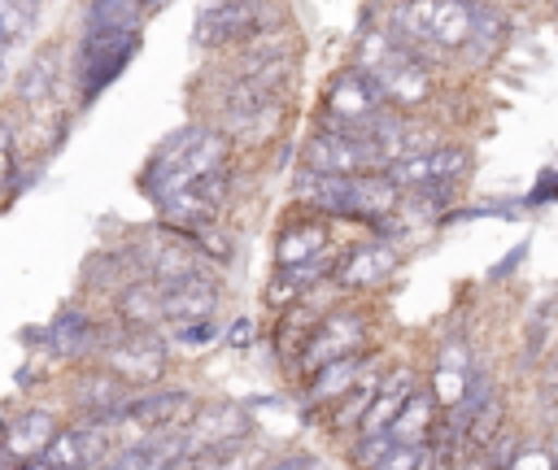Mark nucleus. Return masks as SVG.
Wrapping results in <instances>:
<instances>
[{
  "label": "nucleus",
  "mask_w": 558,
  "mask_h": 470,
  "mask_svg": "<svg viewBox=\"0 0 558 470\" xmlns=\"http://www.w3.org/2000/svg\"><path fill=\"white\" fill-rule=\"evenodd\" d=\"M218 165H227V135L214 131V126H183V131H174V135L157 148V157L148 161L140 187H144L153 200H161L166 191H174V187H183L187 178H196V174H205V170H218Z\"/></svg>",
  "instance_id": "nucleus-1"
},
{
  "label": "nucleus",
  "mask_w": 558,
  "mask_h": 470,
  "mask_svg": "<svg viewBox=\"0 0 558 470\" xmlns=\"http://www.w3.org/2000/svg\"><path fill=\"white\" fill-rule=\"evenodd\" d=\"M371 44L375 48L362 57V70L375 78L384 100L392 109H418L432 96V65L405 44H392V39H379V35Z\"/></svg>",
  "instance_id": "nucleus-2"
},
{
  "label": "nucleus",
  "mask_w": 558,
  "mask_h": 470,
  "mask_svg": "<svg viewBox=\"0 0 558 470\" xmlns=\"http://www.w3.org/2000/svg\"><path fill=\"white\" fill-rule=\"evenodd\" d=\"M301 165L314 170V174H366V170H384L388 157L375 139L366 135H353V131H336V126H323L305 139L301 148Z\"/></svg>",
  "instance_id": "nucleus-3"
},
{
  "label": "nucleus",
  "mask_w": 558,
  "mask_h": 470,
  "mask_svg": "<svg viewBox=\"0 0 558 470\" xmlns=\"http://www.w3.org/2000/svg\"><path fill=\"white\" fill-rule=\"evenodd\" d=\"M140 48V35L135 26H118V30H92L83 44H78V57H74V74H78V91L83 100H96L135 57Z\"/></svg>",
  "instance_id": "nucleus-4"
},
{
  "label": "nucleus",
  "mask_w": 558,
  "mask_h": 470,
  "mask_svg": "<svg viewBox=\"0 0 558 470\" xmlns=\"http://www.w3.org/2000/svg\"><path fill=\"white\" fill-rule=\"evenodd\" d=\"M384 109H392V104L384 100V91L375 87V78H371L362 65H353V70H344V74H336V78H331L327 100H323V113H327V118H323V126L366 135V131H371V122H375Z\"/></svg>",
  "instance_id": "nucleus-5"
},
{
  "label": "nucleus",
  "mask_w": 558,
  "mask_h": 470,
  "mask_svg": "<svg viewBox=\"0 0 558 470\" xmlns=\"http://www.w3.org/2000/svg\"><path fill=\"white\" fill-rule=\"evenodd\" d=\"M471 170V148L462 144H432L423 152H401L384 165V174L401 187V191H418V187H458V178Z\"/></svg>",
  "instance_id": "nucleus-6"
},
{
  "label": "nucleus",
  "mask_w": 558,
  "mask_h": 470,
  "mask_svg": "<svg viewBox=\"0 0 558 470\" xmlns=\"http://www.w3.org/2000/svg\"><path fill=\"white\" fill-rule=\"evenodd\" d=\"M227 196H231V165H218V170H205V174L187 178L183 187L166 191L157 200V209L170 226H214Z\"/></svg>",
  "instance_id": "nucleus-7"
},
{
  "label": "nucleus",
  "mask_w": 558,
  "mask_h": 470,
  "mask_svg": "<svg viewBox=\"0 0 558 470\" xmlns=\"http://www.w3.org/2000/svg\"><path fill=\"white\" fill-rule=\"evenodd\" d=\"M100 361H105V370H113L131 387H144V383H157L166 374V344L153 335V326H131L126 335L105 339Z\"/></svg>",
  "instance_id": "nucleus-8"
},
{
  "label": "nucleus",
  "mask_w": 558,
  "mask_h": 470,
  "mask_svg": "<svg viewBox=\"0 0 558 470\" xmlns=\"http://www.w3.org/2000/svg\"><path fill=\"white\" fill-rule=\"evenodd\" d=\"M266 4L262 0H222V4H209L201 17H196V39L209 44V48H222V44H248L257 30H266Z\"/></svg>",
  "instance_id": "nucleus-9"
},
{
  "label": "nucleus",
  "mask_w": 558,
  "mask_h": 470,
  "mask_svg": "<svg viewBox=\"0 0 558 470\" xmlns=\"http://www.w3.org/2000/svg\"><path fill=\"white\" fill-rule=\"evenodd\" d=\"M362 344H366V322H362V313H327L314 331H310V339H305V348H301V366L314 374L318 366H327V361H336V357H349V352H362Z\"/></svg>",
  "instance_id": "nucleus-10"
},
{
  "label": "nucleus",
  "mask_w": 558,
  "mask_h": 470,
  "mask_svg": "<svg viewBox=\"0 0 558 470\" xmlns=\"http://www.w3.org/2000/svg\"><path fill=\"white\" fill-rule=\"evenodd\" d=\"M187 413H192V392H183V387H166V392H135V396L118 409L113 426H126V431L148 435V431H161V426L183 422Z\"/></svg>",
  "instance_id": "nucleus-11"
},
{
  "label": "nucleus",
  "mask_w": 558,
  "mask_h": 470,
  "mask_svg": "<svg viewBox=\"0 0 558 470\" xmlns=\"http://www.w3.org/2000/svg\"><path fill=\"white\" fill-rule=\"evenodd\" d=\"M144 257H135V265L148 274V279H157V283H174V279H187V274H201L205 270V252H201V244L192 239V235H183L179 226H174V235H157L148 248H140Z\"/></svg>",
  "instance_id": "nucleus-12"
},
{
  "label": "nucleus",
  "mask_w": 558,
  "mask_h": 470,
  "mask_svg": "<svg viewBox=\"0 0 558 470\" xmlns=\"http://www.w3.org/2000/svg\"><path fill=\"white\" fill-rule=\"evenodd\" d=\"M105 448H109V431H105V422H92V426L57 431L48 440V448L39 453V461L48 470H96Z\"/></svg>",
  "instance_id": "nucleus-13"
},
{
  "label": "nucleus",
  "mask_w": 558,
  "mask_h": 470,
  "mask_svg": "<svg viewBox=\"0 0 558 470\" xmlns=\"http://www.w3.org/2000/svg\"><path fill=\"white\" fill-rule=\"evenodd\" d=\"M218 309V283L214 274H187V279H174V283H161V322H201V318H214Z\"/></svg>",
  "instance_id": "nucleus-14"
},
{
  "label": "nucleus",
  "mask_w": 558,
  "mask_h": 470,
  "mask_svg": "<svg viewBox=\"0 0 558 470\" xmlns=\"http://www.w3.org/2000/svg\"><path fill=\"white\" fill-rule=\"evenodd\" d=\"M397 248L392 244H384V239H375V244H357V248H349L340 261H336V270H331V279L340 283V287H375V283H384L392 270H397Z\"/></svg>",
  "instance_id": "nucleus-15"
},
{
  "label": "nucleus",
  "mask_w": 558,
  "mask_h": 470,
  "mask_svg": "<svg viewBox=\"0 0 558 470\" xmlns=\"http://www.w3.org/2000/svg\"><path fill=\"white\" fill-rule=\"evenodd\" d=\"M57 435V422H52V413H44V409H26V413H17L13 422H4L0 426V461H35L44 448H48V440Z\"/></svg>",
  "instance_id": "nucleus-16"
},
{
  "label": "nucleus",
  "mask_w": 558,
  "mask_h": 470,
  "mask_svg": "<svg viewBox=\"0 0 558 470\" xmlns=\"http://www.w3.org/2000/svg\"><path fill=\"white\" fill-rule=\"evenodd\" d=\"M183 448H187V431L161 426V431H148L135 444H126L109 466L113 470H170L183 457Z\"/></svg>",
  "instance_id": "nucleus-17"
},
{
  "label": "nucleus",
  "mask_w": 558,
  "mask_h": 470,
  "mask_svg": "<svg viewBox=\"0 0 558 470\" xmlns=\"http://www.w3.org/2000/svg\"><path fill=\"white\" fill-rule=\"evenodd\" d=\"M222 113H227V126L240 131V135H257V131H266V126L279 118V113H275V91L253 87V83H244V78L231 83V91H227V100H222Z\"/></svg>",
  "instance_id": "nucleus-18"
},
{
  "label": "nucleus",
  "mask_w": 558,
  "mask_h": 470,
  "mask_svg": "<svg viewBox=\"0 0 558 470\" xmlns=\"http://www.w3.org/2000/svg\"><path fill=\"white\" fill-rule=\"evenodd\" d=\"M292 61H296V52H292L288 44H279V39H262V30H257V35L248 39L244 61H240V78L253 83V87L275 91V87L292 74Z\"/></svg>",
  "instance_id": "nucleus-19"
},
{
  "label": "nucleus",
  "mask_w": 558,
  "mask_h": 470,
  "mask_svg": "<svg viewBox=\"0 0 558 470\" xmlns=\"http://www.w3.org/2000/svg\"><path fill=\"white\" fill-rule=\"evenodd\" d=\"M131 396H135L131 383L100 366V370H92V374L78 383V396H74V400H78V409H83L92 422H113L118 409H122Z\"/></svg>",
  "instance_id": "nucleus-20"
},
{
  "label": "nucleus",
  "mask_w": 558,
  "mask_h": 470,
  "mask_svg": "<svg viewBox=\"0 0 558 470\" xmlns=\"http://www.w3.org/2000/svg\"><path fill=\"white\" fill-rule=\"evenodd\" d=\"M418 383H414V370H392L388 379H379V387H375V400L366 405V413H362V422H357V431L362 435H379V431H388V422L401 413V405L410 400V392H414Z\"/></svg>",
  "instance_id": "nucleus-21"
},
{
  "label": "nucleus",
  "mask_w": 558,
  "mask_h": 470,
  "mask_svg": "<svg viewBox=\"0 0 558 470\" xmlns=\"http://www.w3.org/2000/svg\"><path fill=\"white\" fill-rule=\"evenodd\" d=\"M471 374H475V370H471L466 348H462V344H445L440 357H436V374H432V396H436V405H440V409H453V405L466 396Z\"/></svg>",
  "instance_id": "nucleus-22"
},
{
  "label": "nucleus",
  "mask_w": 558,
  "mask_h": 470,
  "mask_svg": "<svg viewBox=\"0 0 558 470\" xmlns=\"http://www.w3.org/2000/svg\"><path fill=\"white\" fill-rule=\"evenodd\" d=\"M436 396L432 392H423V387H414L410 392V400L401 405V413L388 422V440H397V444H432V431H436Z\"/></svg>",
  "instance_id": "nucleus-23"
},
{
  "label": "nucleus",
  "mask_w": 558,
  "mask_h": 470,
  "mask_svg": "<svg viewBox=\"0 0 558 470\" xmlns=\"http://www.w3.org/2000/svg\"><path fill=\"white\" fill-rule=\"evenodd\" d=\"M48 344H52L61 357H96V352L105 348V335H100V326L87 322L83 313H65V318L52 322Z\"/></svg>",
  "instance_id": "nucleus-24"
},
{
  "label": "nucleus",
  "mask_w": 558,
  "mask_h": 470,
  "mask_svg": "<svg viewBox=\"0 0 558 470\" xmlns=\"http://www.w3.org/2000/svg\"><path fill=\"white\" fill-rule=\"evenodd\" d=\"M323 248H327V226L323 222H292L275 239V261L279 265H301V261L323 257Z\"/></svg>",
  "instance_id": "nucleus-25"
},
{
  "label": "nucleus",
  "mask_w": 558,
  "mask_h": 470,
  "mask_svg": "<svg viewBox=\"0 0 558 470\" xmlns=\"http://www.w3.org/2000/svg\"><path fill=\"white\" fill-rule=\"evenodd\" d=\"M118 313L131 326H157L161 322V283L157 279H131V283H122Z\"/></svg>",
  "instance_id": "nucleus-26"
},
{
  "label": "nucleus",
  "mask_w": 558,
  "mask_h": 470,
  "mask_svg": "<svg viewBox=\"0 0 558 470\" xmlns=\"http://www.w3.org/2000/svg\"><path fill=\"white\" fill-rule=\"evenodd\" d=\"M248 426L253 422L240 405H209L205 413L192 418V440H196V448L214 444V440H240V435H248Z\"/></svg>",
  "instance_id": "nucleus-27"
},
{
  "label": "nucleus",
  "mask_w": 558,
  "mask_h": 470,
  "mask_svg": "<svg viewBox=\"0 0 558 470\" xmlns=\"http://www.w3.org/2000/svg\"><path fill=\"white\" fill-rule=\"evenodd\" d=\"M362 366H366V357H362V352H349V357H336V361L318 366V370L310 374V392H305V400H310V405L336 400V396H340V392L362 374Z\"/></svg>",
  "instance_id": "nucleus-28"
},
{
  "label": "nucleus",
  "mask_w": 558,
  "mask_h": 470,
  "mask_svg": "<svg viewBox=\"0 0 558 470\" xmlns=\"http://www.w3.org/2000/svg\"><path fill=\"white\" fill-rule=\"evenodd\" d=\"M510 35V22L506 13L493 4V0H475V22H471V39L462 52H475V57H493Z\"/></svg>",
  "instance_id": "nucleus-29"
},
{
  "label": "nucleus",
  "mask_w": 558,
  "mask_h": 470,
  "mask_svg": "<svg viewBox=\"0 0 558 470\" xmlns=\"http://www.w3.org/2000/svg\"><path fill=\"white\" fill-rule=\"evenodd\" d=\"M57 74H61V52L57 48L35 52V61L17 78V100L22 104H44L52 96V87H57Z\"/></svg>",
  "instance_id": "nucleus-30"
},
{
  "label": "nucleus",
  "mask_w": 558,
  "mask_h": 470,
  "mask_svg": "<svg viewBox=\"0 0 558 470\" xmlns=\"http://www.w3.org/2000/svg\"><path fill=\"white\" fill-rule=\"evenodd\" d=\"M331 270V261L327 257H314V261H301V265H279V274H275V283H270V292H266V300L270 305H292L314 279H323Z\"/></svg>",
  "instance_id": "nucleus-31"
},
{
  "label": "nucleus",
  "mask_w": 558,
  "mask_h": 470,
  "mask_svg": "<svg viewBox=\"0 0 558 470\" xmlns=\"http://www.w3.org/2000/svg\"><path fill=\"white\" fill-rule=\"evenodd\" d=\"M375 387H379V374L362 366V374L340 392V405L331 409V426H336V431L357 426V422H362V413H366V405L375 400Z\"/></svg>",
  "instance_id": "nucleus-32"
},
{
  "label": "nucleus",
  "mask_w": 558,
  "mask_h": 470,
  "mask_svg": "<svg viewBox=\"0 0 558 470\" xmlns=\"http://www.w3.org/2000/svg\"><path fill=\"white\" fill-rule=\"evenodd\" d=\"M248 440H214V444H201L183 470H248Z\"/></svg>",
  "instance_id": "nucleus-33"
},
{
  "label": "nucleus",
  "mask_w": 558,
  "mask_h": 470,
  "mask_svg": "<svg viewBox=\"0 0 558 470\" xmlns=\"http://www.w3.org/2000/svg\"><path fill=\"white\" fill-rule=\"evenodd\" d=\"M140 0H92V30H118V26H135Z\"/></svg>",
  "instance_id": "nucleus-34"
},
{
  "label": "nucleus",
  "mask_w": 558,
  "mask_h": 470,
  "mask_svg": "<svg viewBox=\"0 0 558 470\" xmlns=\"http://www.w3.org/2000/svg\"><path fill=\"white\" fill-rule=\"evenodd\" d=\"M35 17H39V4L35 0H0V30H4L9 44L22 39L35 26Z\"/></svg>",
  "instance_id": "nucleus-35"
},
{
  "label": "nucleus",
  "mask_w": 558,
  "mask_h": 470,
  "mask_svg": "<svg viewBox=\"0 0 558 470\" xmlns=\"http://www.w3.org/2000/svg\"><path fill=\"white\" fill-rule=\"evenodd\" d=\"M427 444H388L384 453H379V461L371 466V470H414V461H418V453H423Z\"/></svg>",
  "instance_id": "nucleus-36"
},
{
  "label": "nucleus",
  "mask_w": 558,
  "mask_h": 470,
  "mask_svg": "<svg viewBox=\"0 0 558 470\" xmlns=\"http://www.w3.org/2000/svg\"><path fill=\"white\" fill-rule=\"evenodd\" d=\"M13 174H17V152H13V131L9 126H0V191L13 183Z\"/></svg>",
  "instance_id": "nucleus-37"
},
{
  "label": "nucleus",
  "mask_w": 558,
  "mask_h": 470,
  "mask_svg": "<svg viewBox=\"0 0 558 470\" xmlns=\"http://www.w3.org/2000/svg\"><path fill=\"white\" fill-rule=\"evenodd\" d=\"M179 339H183V344H214V339H218V322H214V318L187 322V326H179Z\"/></svg>",
  "instance_id": "nucleus-38"
},
{
  "label": "nucleus",
  "mask_w": 558,
  "mask_h": 470,
  "mask_svg": "<svg viewBox=\"0 0 558 470\" xmlns=\"http://www.w3.org/2000/svg\"><path fill=\"white\" fill-rule=\"evenodd\" d=\"M506 470H554V457H549V448H523V453H514V461Z\"/></svg>",
  "instance_id": "nucleus-39"
},
{
  "label": "nucleus",
  "mask_w": 558,
  "mask_h": 470,
  "mask_svg": "<svg viewBox=\"0 0 558 470\" xmlns=\"http://www.w3.org/2000/svg\"><path fill=\"white\" fill-rule=\"evenodd\" d=\"M257 470H323V466H318V457L292 453V457H275V461H262Z\"/></svg>",
  "instance_id": "nucleus-40"
},
{
  "label": "nucleus",
  "mask_w": 558,
  "mask_h": 470,
  "mask_svg": "<svg viewBox=\"0 0 558 470\" xmlns=\"http://www.w3.org/2000/svg\"><path fill=\"white\" fill-rule=\"evenodd\" d=\"M227 339H231V344H235V348H244V344H248V339H253V322H248V318H240V322H235V326H231V335H227Z\"/></svg>",
  "instance_id": "nucleus-41"
},
{
  "label": "nucleus",
  "mask_w": 558,
  "mask_h": 470,
  "mask_svg": "<svg viewBox=\"0 0 558 470\" xmlns=\"http://www.w3.org/2000/svg\"><path fill=\"white\" fill-rule=\"evenodd\" d=\"M541 183H545V187H536L532 200H549V196H558V174H545Z\"/></svg>",
  "instance_id": "nucleus-42"
},
{
  "label": "nucleus",
  "mask_w": 558,
  "mask_h": 470,
  "mask_svg": "<svg viewBox=\"0 0 558 470\" xmlns=\"http://www.w3.org/2000/svg\"><path fill=\"white\" fill-rule=\"evenodd\" d=\"M436 461H440V457H436V448L427 444V448L418 453V461H414V470H436Z\"/></svg>",
  "instance_id": "nucleus-43"
},
{
  "label": "nucleus",
  "mask_w": 558,
  "mask_h": 470,
  "mask_svg": "<svg viewBox=\"0 0 558 470\" xmlns=\"http://www.w3.org/2000/svg\"><path fill=\"white\" fill-rule=\"evenodd\" d=\"M549 457H554V470H558V435H554V448H549Z\"/></svg>",
  "instance_id": "nucleus-44"
},
{
  "label": "nucleus",
  "mask_w": 558,
  "mask_h": 470,
  "mask_svg": "<svg viewBox=\"0 0 558 470\" xmlns=\"http://www.w3.org/2000/svg\"><path fill=\"white\" fill-rule=\"evenodd\" d=\"M4 52H9V44H4V39H0V65H4Z\"/></svg>",
  "instance_id": "nucleus-45"
},
{
  "label": "nucleus",
  "mask_w": 558,
  "mask_h": 470,
  "mask_svg": "<svg viewBox=\"0 0 558 470\" xmlns=\"http://www.w3.org/2000/svg\"><path fill=\"white\" fill-rule=\"evenodd\" d=\"M96 470H113V466H96Z\"/></svg>",
  "instance_id": "nucleus-46"
},
{
  "label": "nucleus",
  "mask_w": 558,
  "mask_h": 470,
  "mask_svg": "<svg viewBox=\"0 0 558 470\" xmlns=\"http://www.w3.org/2000/svg\"><path fill=\"white\" fill-rule=\"evenodd\" d=\"M0 39H4V30H0ZM4 44H9V39H4Z\"/></svg>",
  "instance_id": "nucleus-47"
},
{
  "label": "nucleus",
  "mask_w": 558,
  "mask_h": 470,
  "mask_svg": "<svg viewBox=\"0 0 558 470\" xmlns=\"http://www.w3.org/2000/svg\"><path fill=\"white\" fill-rule=\"evenodd\" d=\"M140 4H153V0H140Z\"/></svg>",
  "instance_id": "nucleus-48"
}]
</instances>
